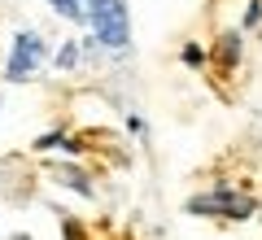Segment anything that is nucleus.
<instances>
[{
  "label": "nucleus",
  "instance_id": "obj_1",
  "mask_svg": "<svg viewBox=\"0 0 262 240\" xmlns=\"http://www.w3.org/2000/svg\"><path fill=\"white\" fill-rule=\"evenodd\" d=\"M88 22H92L96 44H105L110 53H122L131 44V18L122 0H92L88 5Z\"/></svg>",
  "mask_w": 262,
  "mask_h": 240
},
{
  "label": "nucleus",
  "instance_id": "obj_2",
  "mask_svg": "<svg viewBox=\"0 0 262 240\" xmlns=\"http://www.w3.org/2000/svg\"><path fill=\"white\" fill-rule=\"evenodd\" d=\"M258 201L236 188H214V192H201V197H188V214H210V219H227V223H245L253 219Z\"/></svg>",
  "mask_w": 262,
  "mask_h": 240
},
{
  "label": "nucleus",
  "instance_id": "obj_3",
  "mask_svg": "<svg viewBox=\"0 0 262 240\" xmlns=\"http://www.w3.org/2000/svg\"><path fill=\"white\" fill-rule=\"evenodd\" d=\"M44 57H48V48L39 39V31H18L13 48H9V61H5V79L9 83H27L31 74L44 66Z\"/></svg>",
  "mask_w": 262,
  "mask_h": 240
},
{
  "label": "nucleus",
  "instance_id": "obj_4",
  "mask_svg": "<svg viewBox=\"0 0 262 240\" xmlns=\"http://www.w3.org/2000/svg\"><path fill=\"white\" fill-rule=\"evenodd\" d=\"M210 57H214L219 66H227V70H232V66L241 61V31H227V35H219V44L210 48Z\"/></svg>",
  "mask_w": 262,
  "mask_h": 240
},
{
  "label": "nucleus",
  "instance_id": "obj_5",
  "mask_svg": "<svg viewBox=\"0 0 262 240\" xmlns=\"http://www.w3.org/2000/svg\"><path fill=\"white\" fill-rule=\"evenodd\" d=\"M48 5L70 22H88V0H48Z\"/></svg>",
  "mask_w": 262,
  "mask_h": 240
},
{
  "label": "nucleus",
  "instance_id": "obj_6",
  "mask_svg": "<svg viewBox=\"0 0 262 240\" xmlns=\"http://www.w3.org/2000/svg\"><path fill=\"white\" fill-rule=\"evenodd\" d=\"M79 66V44L70 39V44H61V53H57V70H75Z\"/></svg>",
  "mask_w": 262,
  "mask_h": 240
},
{
  "label": "nucleus",
  "instance_id": "obj_7",
  "mask_svg": "<svg viewBox=\"0 0 262 240\" xmlns=\"http://www.w3.org/2000/svg\"><path fill=\"white\" fill-rule=\"evenodd\" d=\"M61 179H66V184H70V188H75V192H83V197L92 192V179H88L83 170H70V166H66V170H61Z\"/></svg>",
  "mask_w": 262,
  "mask_h": 240
},
{
  "label": "nucleus",
  "instance_id": "obj_8",
  "mask_svg": "<svg viewBox=\"0 0 262 240\" xmlns=\"http://www.w3.org/2000/svg\"><path fill=\"white\" fill-rule=\"evenodd\" d=\"M206 48H201V44H184V48H179V61H184V66H206Z\"/></svg>",
  "mask_w": 262,
  "mask_h": 240
},
{
  "label": "nucleus",
  "instance_id": "obj_9",
  "mask_svg": "<svg viewBox=\"0 0 262 240\" xmlns=\"http://www.w3.org/2000/svg\"><path fill=\"white\" fill-rule=\"evenodd\" d=\"M262 22V0H249V9H245V31H253Z\"/></svg>",
  "mask_w": 262,
  "mask_h": 240
}]
</instances>
